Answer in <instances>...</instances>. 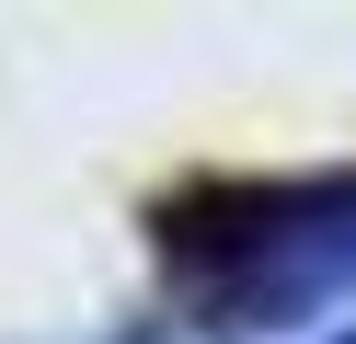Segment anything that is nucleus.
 Returning a JSON list of instances; mask_svg holds the SVG:
<instances>
[{
	"mask_svg": "<svg viewBox=\"0 0 356 344\" xmlns=\"http://www.w3.org/2000/svg\"><path fill=\"white\" fill-rule=\"evenodd\" d=\"M161 275H172L184 333H207V344L322 321L333 298H356V172L172 195L161 206Z\"/></svg>",
	"mask_w": 356,
	"mask_h": 344,
	"instance_id": "nucleus-1",
	"label": "nucleus"
},
{
	"mask_svg": "<svg viewBox=\"0 0 356 344\" xmlns=\"http://www.w3.org/2000/svg\"><path fill=\"white\" fill-rule=\"evenodd\" d=\"M333 344H356V321H345V333H333Z\"/></svg>",
	"mask_w": 356,
	"mask_h": 344,
	"instance_id": "nucleus-2",
	"label": "nucleus"
}]
</instances>
